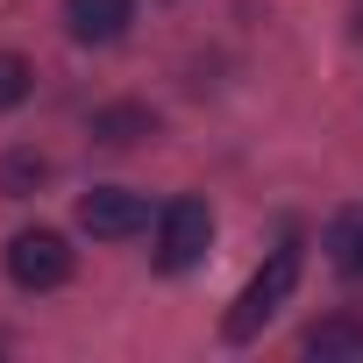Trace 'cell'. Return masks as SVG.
<instances>
[{
    "label": "cell",
    "mask_w": 363,
    "mask_h": 363,
    "mask_svg": "<svg viewBox=\"0 0 363 363\" xmlns=\"http://www.w3.org/2000/svg\"><path fill=\"white\" fill-rule=\"evenodd\" d=\"M292 285H299V250L285 242V250H271V264H264V271L242 285V299L228 306V320H221V328H228V342H250V335H257V328L292 299Z\"/></svg>",
    "instance_id": "cell-1"
},
{
    "label": "cell",
    "mask_w": 363,
    "mask_h": 363,
    "mask_svg": "<svg viewBox=\"0 0 363 363\" xmlns=\"http://www.w3.org/2000/svg\"><path fill=\"white\" fill-rule=\"evenodd\" d=\"M8 278H15L22 292H57V285L72 278L65 235H57V228H22V235L8 242Z\"/></svg>",
    "instance_id": "cell-2"
},
{
    "label": "cell",
    "mask_w": 363,
    "mask_h": 363,
    "mask_svg": "<svg viewBox=\"0 0 363 363\" xmlns=\"http://www.w3.org/2000/svg\"><path fill=\"white\" fill-rule=\"evenodd\" d=\"M207 242H214L207 200H171V207H164V228H157V264H164V271H193V264L207 257Z\"/></svg>",
    "instance_id": "cell-3"
},
{
    "label": "cell",
    "mask_w": 363,
    "mask_h": 363,
    "mask_svg": "<svg viewBox=\"0 0 363 363\" xmlns=\"http://www.w3.org/2000/svg\"><path fill=\"white\" fill-rule=\"evenodd\" d=\"M143 221H150V207H143V193H128V186H93V193L79 200V228H86L93 242H128Z\"/></svg>",
    "instance_id": "cell-4"
},
{
    "label": "cell",
    "mask_w": 363,
    "mask_h": 363,
    "mask_svg": "<svg viewBox=\"0 0 363 363\" xmlns=\"http://www.w3.org/2000/svg\"><path fill=\"white\" fill-rule=\"evenodd\" d=\"M128 22H135L128 0H65V29H72L79 43H114Z\"/></svg>",
    "instance_id": "cell-5"
},
{
    "label": "cell",
    "mask_w": 363,
    "mask_h": 363,
    "mask_svg": "<svg viewBox=\"0 0 363 363\" xmlns=\"http://www.w3.org/2000/svg\"><path fill=\"white\" fill-rule=\"evenodd\" d=\"M143 135H157V114H150V107H135V100H121V107H100V114H93V143H100V150H135Z\"/></svg>",
    "instance_id": "cell-6"
},
{
    "label": "cell",
    "mask_w": 363,
    "mask_h": 363,
    "mask_svg": "<svg viewBox=\"0 0 363 363\" xmlns=\"http://www.w3.org/2000/svg\"><path fill=\"white\" fill-rule=\"evenodd\" d=\"M306 356H320V363H356V356H363V320H356V313L313 320V328H306Z\"/></svg>",
    "instance_id": "cell-7"
},
{
    "label": "cell",
    "mask_w": 363,
    "mask_h": 363,
    "mask_svg": "<svg viewBox=\"0 0 363 363\" xmlns=\"http://www.w3.org/2000/svg\"><path fill=\"white\" fill-rule=\"evenodd\" d=\"M328 264L363 285V214H342V221L328 228Z\"/></svg>",
    "instance_id": "cell-8"
},
{
    "label": "cell",
    "mask_w": 363,
    "mask_h": 363,
    "mask_svg": "<svg viewBox=\"0 0 363 363\" xmlns=\"http://www.w3.org/2000/svg\"><path fill=\"white\" fill-rule=\"evenodd\" d=\"M43 178H50V164H43L36 150H8V157H0V193H8V200H22V193H36Z\"/></svg>",
    "instance_id": "cell-9"
},
{
    "label": "cell",
    "mask_w": 363,
    "mask_h": 363,
    "mask_svg": "<svg viewBox=\"0 0 363 363\" xmlns=\"http://www.w3.org/2000/svg\"><path fill=\"white\" fill-rule=\"evenodd\" d=\"M29 86H36L29 57H15V50H0V114H8V107H22V100H29Z\"/></svg>",
    "instance_id": "cell-10"
}]
</instances>
